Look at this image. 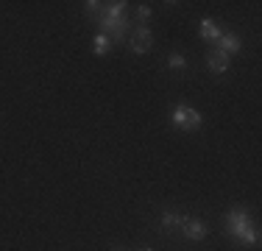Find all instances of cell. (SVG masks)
<instances>
[{
	"instance_id": "cell-1",
	"label": "cell",
	"mask_w": 262,
	"mask_h": 251,
	"mask_svg": "<svg viewBox=\"0 0 262 251\" xmlns=\"http://www.w3.org/2000/svg\"><path fill=\"white\" fill-rule=\"evenodd\" d=\"M86 6V14L92 17V20H98V28H101V34H106L109 39L115 42H123L126 39V31H128V17H126V6L123 0H117V3H98V0H90Z\"/></svg>"
},
{
	"instance_id": "cell-2",
	"label": "cell",
	"mask_w": 262,
	"mask_h": 251,
	"mask_svg": "<svg viewBox=\"0 0 262 251\" xmlns=\"http://www.w3.org/2000/svg\"><path fill=\"white\" fill-rule=\"evenodd\" d=\"M226 229H229V235H232L234 240L246 243V246H257L259 243V232H257V226H254V221L248 218L246 210H229Z\"/></svg>"
},
{
	"instance_id": "cell-3",
	"label": "cell",
	"mask_w": 262,
	"mask_h": 251,
	"mask_svg": "<svg viewBox=\"0 0 262 251\" xmlns=\"http://www.w3.org/2000/svg\"><path fill=\"white\" fill-rule=\"evenodd\" d=\"M170 120L176 129L182 131H198L204 126V117L198 109H192V106H176V109L170 112Z\"/></svg>"
},
{
	"instance_id": "cell-4",
	"label": "cell",
	"mask_w": 262,
	"mask_h": 251,
	"mask_svg": "<svg viewBox=\"0 0 262 251\" xmlns=\"http://www.w3.org/2000/svg\"><path fill=\"white\" fill-rule=\"evenodd\" d=\"M151 42H154V34L148 25H137L134 34H131V50L134 53H148L151 50Z\"/></svg>"
},
{
	"instance_id": "cell-5",
	"label": "cell",
	"mask_w": 262,
	"mask_h": 251,
	"mask_svg": "<svg viewBox=\"0 0 262 251\" xmlns=\"http://www.w3.org/2000/svg\"><path fill=\"white\" fill-rule=\"evenodd\" d=\"M215 50L217 53H223V56H232V53H240V48H243V42H240V36L237 34H221V39L215 42Z\"/></svg>"
},
{
	"instance_id": "cell-6",
	"label": "cell",
	"mask_w": 262,
	"mask_h": 251,
	"mask_svg": "<svg viewBox=\"0 0 262 251\" xmlns=\"http://www.w3.org/2000/svg\"><path fill=\"white\" fill-rule=\"evenodd\" d=\"M182 232H184V237H190V240H204V237L209 235V226L204 221H190V218H184Z\"/></svg>"
},
{
	"instance_id": "cell-7",
	"label": "cell",
	"mask_w": 262,
	"mask_h": 251,
	"mask_svg": "<svg viewBox=\"0 0 262 251\" xmlns=\"http://www.w3.org/2000/svg\"><path fill=\"white\" fill-rule=\"evenodd\" d=\"M198 34H201V39H207V42H217L221 34H223V28L212 20V17H207V20H201V25H198Z\"/></svg>"
},
{
	"instance_id": "cell-8",
	"label": "cell",
	"mask_w": 262,
	"mask_h": 251,
	"mask_svg": "<svg viewBox=\"0 0 262 251\" xmlns=\"http://www.w3.org/2000/svg\"><path fill=\"white\" fill-rule=\"evenodd\" d=\"M207 65L212 73H229V56L217 53V50H212V53L207 56Z\"/></svg>"
},
{
	"instance_id": "cell-9",
	"label": "cell",
	"mask_w": 262,
	"mask_h": 251,
	"mask_svg": "<svg viewBox=\"0 0 262 251\" xmlns=\"http://www.w3.org/2000/svg\"><path fill=\"white\" fill-rule=\"evenodd\" d=\"M182 223H184V215H179V212H170V210H167L165 215H162V229H165V232L182 229Z\"/></svg>"
},
{
	"instance_id": "cell-10",
	"label": "cell",
	"mask_w": 262,
	"mask_h": 251,
	"mask_svg": "<svg viewBox=\"0 0 262 251\" xmlns=\"http://www.w3.org/2000/svg\"><path fill=\"white\" fill-rule=\"evenodd\" d=\"M109 48H112V39H109L106 34H98L95 42H92V53H95V56H103Z\"/></svg>"
},
{
	"instance_id": "cell-11",
	"label": "cell",
	"mask_w": 262,
	"mask_h": 251,
	"mask_svg": "<svg viewBox=\"0 0 262 251\" xmlns=\"http://www.w3.org/2000/svg\"><path fill=\"white\" fill-rule=\"evenodd\" d=\"M167 65H170L173 70H184V67H187V59H184L182 53H170V59H167Z\"/></svg>"
},
{
	"instance_id": "cell-12",
	"label": "cell",
	"mask_w": 262,
	"mask_h": 251,
	"mask_svg": "<svg viewBox=\"0 0 262 251\" xmlns=\"http://www.w3.org/2000/svg\"><path fill=\"white\" fill-rule=\"evenodd\" d=\"M137 17H140L142 25H145V20L151 17V6H148V3H140V6H137Z\"/></svg>"
},
{
	"instance_id": "cell-13",
	"label": "cell",
	"mask_w": 262,
	"mask_h": 251,
	"mask_svg": "<svg viewBox=\"0 0 262 251\" xmlns=\"http://www.w3.org/2000/svg\"><path fill=\"white\" fill-rule=\"evenodd\" d=\"M140 251H154V248H140Z\"/></svg>"
},
{
	"instance_id": "cell-14",
	"label": "cell",
	"mask_w": 262,
	"mask_h": 251,
	"mask_svg": "<svg viewBox=\"0 0 262 251\" xmlns=\"http://www.w3.org/2000/svg\"><path fill=\"white\" fill-rule=\"evenodd\" d=\"M117 251H126V248H117Z\"/></svg>"
}]
</instances>
